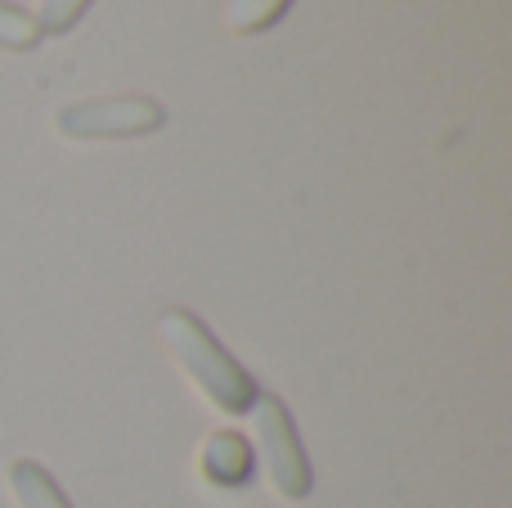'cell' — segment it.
Here are the masks:
<instances>
[{"mask_svg": "<svg viewBox=\"0 0 512 508\" xmlns=\"http://www.w3.org/2000/svg\"><path fill=\"white\" fill-rule=\"evenodd\" d=\"M5 486L18 508H72L63 500L59 482H54L41 464H32V459H14V464L5 468Z\"/></svg>", "mask_w": 512, "mask_h": 508, "instance_id": "5b68a950", "label": "cell"}, {"mask_svg": "<svg viewBox=\"0 0 512 508\" xmlns=\"http://www.w3.org/2000/svg\"><path fill=\"white\" fill-rule=\"evenodd\" d=\"M252 432H256V450H261V468L270 491L283 504H301L310 495V464L301 450L297 423H292L288 405L270 392H256L252 401Z\"/></svg>", "mask_w": 512, "mask_h": 508, "instance_id": "7a4b0ae2", "label": "cell"}, {"mask_svg": "<svg viewBox=\"0 0 512 508\" xmlns=\"http://www.w3.org/2000/svg\"><path fill=\"white\" fill-rule=\"evenodd\" d=\"M203 477L212 486H243L252 477V446L239 437V432H212L203 446V459H198Z\"/></svg>", "mask_w": 512, "mask_h": 508, "instance_id": "277c9868", "label": "cell"}, {"mask_svg": "<svg viewBox=\"0 0 512 508\" xmlns=\"http://www.w3.org/2000/svg\"><path fill=\"white\" fill-rule=\"evenodd\" d=\"M158 333H162V342H167L176 369L207 396L212 410L230 414V419L252 410V401H256L252 374L212 338V329H207L194 311H167L158 320Z\"/></svg>", "mask_w": 512, "mask_h": 508, "instance_id": "6da1fadb", "label": "cell"}, {"mask_svg": "<svg viewBox=\"0 0 512 508\" xmlns=\"http://www.w3.org/2000/svg\"><path fill=\"white\" fill-rule=\"evenodd\" d=\"M86 9H90V0H41L32 18H36V27H41V36H63Z\"/></svg>", "mask_w": 512, "mask_h": 508, "instance_id": "ba28073f", "label": "cell"}, {"mask_svg": "<svg viewBox=\"0 0 512 508\" xmlns=\"http://www.w3.org/2000/svg\"><path fill=\"white\" fill-rule=\"evenodd\" d=\"M167 113L158 99L144 95H108V99H77L54 113V131L72 144L90 140H135V135L162 131Z\"/></svg>", "mask_w": 512, "mask_h": 508, "instance_id": "3957f363", "label": "cell"}, {"mask_svg": "<svg viewBox=\"0 0 512 508\" xmlns=\"http://www.w3.org/2000/svg\"><path fill=\"white\" fill-rule=\"evenodd\" d=\"M41 41V27H36V18L27 14V9L9 5V0H0V50H32V45Z\"/></svg>", "mask_w": 512, "mask_h": 508, "instance_id": "52a82bcc", "label": "cell"}, {"mask_svg": "<svg viewBox=\"0 0 512 508\" xmlns=\"http://www.w3.org/2000/svg\"><path fill=\"white\" fill-rule=\"evenodd\" d=\"M292 0H225L221 18L230 32L239 36H256V32H270L283 14H288Z\"/></svg>", "mask_w": 512, "mask_h": 508, "instance_id": "8992f818", "label": "cell"}]
</instances>
